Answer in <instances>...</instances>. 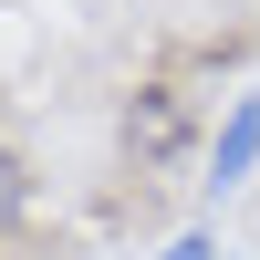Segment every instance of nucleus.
<instances>
[{
    "mask_svg": "<svg viewBox=\"0 0 260 260\" xmlns=\"http://www.w3.org/2000/svg\"><path fill=\"white\" fill-rule=\"evenodd\" d=\"M250 167H260V94L250 104H229V125H219V146H208V187H250Z\"/></svg>",
    "mask_w": 260,
    "mask_h": 260,
    "instance_id": "1",
    "label": "nucleus"
},
{
    "mask_svg": "<svg viewBox=\"0 0 260 260\" xmlns=\"http://www.w3.org/2000/svg\"><path fill=\"white\" fill-rule=\"evenodd\" d=\"M21 198H31V177H21V146L0 136V240H11V219H21Z\"/></svg>",
    "mask_w": 260,
    "mask_h": 260,
    "instance_id": "2",
    "label": "nucleus"
},
{
    "mask_svg": "<svg viewBox=\"0 0 260 260\" xmlns=\"http://www.w3.org/2000/svg\"><path fill=\"white\" fill-rule=\"evenodd\" d=\"M167 260H219V250H208V229H187V240H167Z\"/></svg>",
    "mask_w": 260,
    "mask_h": 260,
    "instance_id": "3",
    "label": "nucleus"
}]
</instances>
